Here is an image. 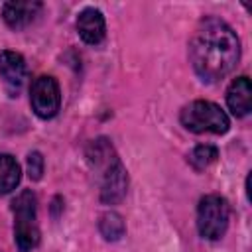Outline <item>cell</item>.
I'll return each instance as SVG.
<instances>
[{
    "instance_id": "cell-10",
    "label": "cell",
    "mask_w": 252,
    "mask_h": 252,
    "mask_svg": "<svg viewBox=\"0 0 252 252\" xmlns=\"http://www.w3.org/2000/svg\"><path fill=\"white\" fill-rule=\"evenodd\" d=\"M226 104L230 108V112L238 118L250 114L252 108V87H250V79L248 77H236L228 91H226Z\"/></svg>"
},
{
    "instance_id": "cell-11",
    "label": "cell",
    "mask_w": 252,
    "mask_h": 252,
    "mask_svg": "<svg viewBox=\"0 0 252 252\" xmlns=\"http://www.w3.org/2000/svg\"><path fill=\"white\" fill-rule=\"evenodd\" d=\"M20 179L22 171L16 158H12L10 154H0V195L14 191L20 185Z\"/></svg>"
},
{
    "instance_id": "cell-6",
    "label": "cell",
    "mask_w": 252,
    "mask_h": 252,
    "mask_svg": "<svg viewBox=\"0 0 252 252\" xmlns=\"http://www.w3.org/2000/svg\"><path fill=\"white\" fill-rule=\"evenodd\" d=\"M30 102H32L33 112L39 118L43 120L53 118L61 106V93H59L57 81L49 75L35 77L30 87Z\"/></svg>"
},
{
    "instance_id": "cell-5",
    "label": "cell",
    "mask_w": 252,
    "mask_h": 252,
    "mask_svg": "<svg viewBox=\"0 0 252 252\" xmlns=\"http://www.w3.org/2000/svg\"><path fill=\"white\" fill-rule=\"evenodd\" d=\"M230 209L224 197L205 195L197 207V228L199 234L207 240H219L228 228Z\"/></svg>"
},
{
    "instance_id": "cell-3",
    "label": "cell",
    "mask_w": 252,
    "mask_h": 252,
    "mask_svg": "<svg viewBox=\"0 0 252 252\" xmlns=\"http://www.w3.org/2000/svg\"><path fill=\"white\" fill-rule=\"evenodd\" d=\"M14 213V236L20 252H32L39 244L37 226V199L32 189H24L12 201Z\"/></svg>"
},
{
    "instance_id": "cell-14",
    "label": "cell",
    "mask_w": 252,
    "mask_h": 252,
    "mask_svg": "<svg viewBox=\"0 0 252 252\" xmlns=\"http://www.w3.org/2000/svg\"><path fill=\"white\" fill-rule=\"evenodd\" d=\"M28 175L32 181H39L43 175V156L39 152H32L28 156Z\"/></svg>"
},
{
    "instance_id": "cell-12",
    "label": "cell",
    "mask_w": 252,
    "mask_h": 252,
    "mask_svg": "<svg viewBox=\"0 0 252 252\" xmlns=\"http://www.w3.org/2000/svg\"><path fill=\"white\" fill-rule=\"evenodd\" d=\"M98 230L100 234L106 238V240H118L120 236H124L126 232V224H124V219L114 213V211H108L100 217L98 220Z\"/></svg>"
},
{
    "instance_id": "cell-4",
    "label": "cell",
    "mask_w": 252,
    "mask_h": 252,
    "mask_svg": "<svg viewBox=\"0 0 252 252\" xmlns=\"http://www.w3.org/2000/svg\"><path fill=\"white\" fill-rule=\"evenodd\" d=\"M181 124L195 134H224L230 126L226 112L211 100H193L181 110Z\"/></svg>"
},
{
    "instance_id": "cell-7",
    "label": "cell",
    "mask_w": 252,
    "mask_h": 252,
    "mask_svg": "<svg viewBox=\"0 0 252 252\" xmlns=\"http://www.w3.org/2000/svg\"><path fill=\"white\" fill-rule=\"evenodd\" d=\"M0 77L10 93V96H18L24 81H26V61L16 51H0Z\"/></svg>"
},
{
    "instance_id": "cell-8",
    "label": "cell",
    "mask_w": 252,
    "mask_h": 252,
    "mask_svg": "<svg viewBox=\"0 0 252 252\" xmlns=\"http://www.w3.org/2000/svg\"><path fill=\"white\" fill-rule=\"evenodd\" d=\"M77 32L85 43L98 45L106 33V24H104L102 12L96 8H85L77 16Z\"/></svg>"
},
{
    "instance_id": "cell-1",
    "label": "cell",
    "mask_w": 252,
    "mask_h": 252,
    "mask_svg": "<svg viewBox=\"0 0 252 252\" xmlns=\"http://www.w3.org/2000/svg\"><path fill=\"white\" fill-rule=\"evenodd\" d=\"M189 57L195 73L215 83L224 79L240 59V43L232 28L219 18H205L193 32L189 43Z\"/></svg>"
},
{
    "instance_id": "cell-13",
    "label": "cell",
    "mask_w": 252,
    "mask_h": 252,
    "mask_svg": "<svg viewBox=\"0 0 252 252\" xmlns=\"http://www.w3.org/2000/svg\"><path fill=\"white\" fill-rule=\"evenodd\" d=\"M217 158H219V150H217L215 146H211V144H201V146H197V148L191 150V154H189L187 159H189V163L193 165V169L201 171V169H207L211 163H215Z\"/></svg>"
},
{
    "instance_id": "cell-2",
    "label": "cell",
    "mask_w": 252,
    "mask_h": 252,
    "mask_svg": "<svg viewBox=\"0 0 252 252\" xmlns=\"http://www.w3.org/2000/svg\"><path fill=\"white\" fill-rule=\"evenodd\" d=\"M87 159L98 177L100 201L106 205L120 203L128 189V175L112 144L106 138L93 140L87 148Z\"/></svg>"
},
{
    "instance_id": "cell-9",
    "label": "cell",
    "mask_w": 252,
    "mask_h": 252,
    "mask_svg": "<svg viewBox=\"0 0 252 252\" xmlns=\"http://www.w3.org/2000/svg\"><path fill=\"white\" fill-rule=\"evenodd\" d=\"M41 12V2H6L2 6V18L12 30H24L28 28Z\"/></svg>"
}]
</instances>
